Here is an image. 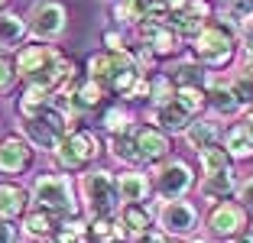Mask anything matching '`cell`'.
<instances>
[{
    "label": "cell",
    "instance_id": "6da1fadb",
    "mask_svg": "<svg viewBox=\"0 0 253 243\" xmlns=\"http://www.w3.org/2000/svg\"><path fill=\"white\" fill-rule=\"evenodd\" d=\"M13 65H16V75H20L23 81L42 84V88H49L52 94L62 88V81H65L68 68H72L68 59L55 49V45H42V42L23 45V49L16 52Z\"/></svg>",
    "mask_w": 253,
    "mask_h": 243
},
{
    "label": "cell",
    "instance_id": "7a4b0ae2",
    "mask_svg": "<svg viewBox=\"0 0 253 243\" xmlns=\"http://www.w3.org/2000/svg\"><path fill=\"white\" fill-rule=\"evenodd\" d=\"M88 78H94L111 94H130L133 84L143 78V72L130 52L107 49V52H94L88 59Z\"/></svg>",
    "mask_w": 253,
    "mask_h": 243
},
{
    "label": "cell",
    "instance_id": "3957f363",
    "mask_svg": "<svg viewBox=\"0 0 253 243\" xmlns=\"http://www.w3.org/2000/svg\"><path fill=\"white\" fill-rule=\"evenodd\" d=\"M234 42H237V26H234L231 16L224 20H211L198 36L192 39V52L201 65H227L234 59Z\"/></svg>",
    "mask_w": 253,
    "mask_h": 243
},
{
    "label": "cell",
    "instance_id": "277c9868",
    "mask_svg": "<svg viewBox=\"0 0 253 243\" xmlns=\"http://www.w3.org/2000/svg\"><path fill=\"white\" fill-rule=\"evenodd\" d=\"M33 201H36L42 211L55 214V217H72L75 214V188L68 175H55V172H45L36 178L33 185Z\"/></svg>",
    "mask_w": 253,
    "mask_h": 243
},
{
    "label": "cell",
    "instance_id": "5b68a950",
    "mask_svg": "<svg viewBox=\"0 0 253 243\" xmlns=\"http://www.w3.org/2000/svg\"><path fill=\"white\" fill-rule=\"evenodd\" d=\"M23 130H26V140L39 149H55L62 143V136L68 133V120L62 111H55L52 104L42 107L33 117H23Z\"/></svg>",
    "mask_w": 253,
    "mask_h": 243
},
{
    "label": "cell",
    "instance_id": "8992f818",
    "mask_svg": "<svg viewBox=\"0 0 253 243\" xmlns=\"http://www.w3.org/2000/svg\"><path fill=\"white\" fill-rule=\"evenodd\" d=\"M52 153H55V162H59L65 172H78V169H84L88 162L97 159L101 146H97L94 133H88V130H68Z\"/></svg>",
    "mask_w": 253,
    "mask_h": 243
},
{
    "label": "cell",
    "instance_id": "52a82bcc",
    "mask_svg": "<svg viewBox=\"0 0 253 243\" xmlns=\"http://www.w3.org/2000/svg\"><path fill=\"white\" fill-rule=\"evenodd\" d=\"M26 26H30V36L42 39V42L59 39L68 26L65 3H59V0H36L33 10H30V23H26Z\"/></svg>",
    "mask_w": 253,
    "mask_h": 243
},
{
    "label": "cell",
    "instance_id": "ba28073f",
    "mask_svg": "<svg viewBox=\"0 0 253 243\" xmlns=\"http://www.w3.org/2000/svg\"><path fill=\"white\" fill-rule=\"evenodd\" d=\"M82 192H84V201H88V207H91V214H94V217L111 214L114 207H117V198H120L117 178H114L111 172H104V169L88 172V175H84V182H82Z\"/></svg>",
    "mask_w": 253,
    "mask_h": 243
},
{
    "label": "cell",
    "instance_id": "9c48e42d",
    "mask_svg": "<svg viewBox=\"0 0 253 243\" xmlns=\"http://www.w3.org/2000/svg\"><path fill=\"white\" fill-rule=\"evenodd\" d=\"M192 185H195L192 165H188V162H182V159L166 162L163 169H159V175H156V192L163 195V198H169V201L182 198Z\"/></svg>",
    "mask_w": 253,
    "mask_h": 243
},
{
    "label": "cell",
    "instance_id": "30bf717a",
    "mask_svg": "<svg viewBox=\"0 0 253 243\" xmlns=\"http://www.w3.org/2000/svg\"><path fill=\"white\" fill-rule=\"evenodd\" d=\"M211 23V3L208 0H188L182 10H175V13L169 16V26L179 36H198L205 26Z\"/></svg>",
    "mask_w": 253,
    "mask_h": 243
},
{
    "label": "cell",
    "instance_id": "8fae6325",
    "mask_svg": "<svg viewBox=\"0 0 253 243\" xmlns=\"http://www.w3.org/2000/svg\"><path fill=\"white\" fill-rule=\"evenodd\" d=\"M208 227L214 237H237L247 227V207H240L237 201H221V204L211 211Z\"/></svg>",
    "mask_w": 253,
    "mask_h": 243
},
{
    "label": "cell",
    "instance_id": "7c38bea8",
    "mask_svg": "<svg viewBox=\"0 0 253 243\" xmlns=\"http://www.w3.org/2000/svg\"><path fill=\"white\" fill-rule=\"evenodd\" d=\"M159 224H163L169 234L185 237V234H192L195 224H198V211H195V204H188V201H182V198L166 201L163 211H159Z\"/></svg>",
    "mask_w": 253,
    "mask_h": 243
},
{
    "label": "cell",
    "instance_id": "4fadbf2b",
    "mask_svg": "<svg viewBox=\"0 0 253 243\" xmlns=\"http://www.w3.org/2000/svg\"><path fill=\"white\" fill-rule=\"evenodd\" d=\"M33 162V146L23 136H3L0 140V172L3 175H20L23 169H30Z\"/></svg>",
    "mask_w": 253,
    "mask_h": 243
},
{
    "label": "cell",
    "instance_id": "5bb4252c",
    "mask_svg": "<svg viewBox=\"0 0 253 243\" xmlns=\"http://www.w3.org/2000/svg\"><path fill=\"white\" fill-rule=\"evenodd\" d=\"M153 123H159L163 130H169V133L188 130V123H192V111H188L179 97H172L169 104H159L156 111H153Z\"/></svg>",
    "mask_w": 253,
    "mask_h": 243
},
{
    "label": "cell",
    "instance_id": "9a60e30c",
    "mask_svg": "<svg viewBox=\"0 0 253 243\" xmlns=\"http://www.w3.org/2000/svg\"><path fill=\"white\" fill-rule=\"evenodd\" d=\"M30 207V192L13 182H0V217L3 221H16Z\"/></svg>",
    "mask_w": 253,
    "mask_h": 243
},
{
    "label": "cell",
    "instance_id": "2e32d148",
    "mask_svg": "<svg viewBox=\"0 0 253 243\" xmlns=\"http://www.w3.org/2000/svg\"><path fill=\"white\" fill-rule=\"evenodd\" d=\"M136 143H140L143 162H159V159L169 156V140H166V133L156 130V126H140L136 130Z\"/></svg>",
    "mask_w": 253,
    "mask_h": 243
},
{
    "label": "cell",
    "instance_id": "e0dca14e",
    "mask_svg": "<svg viewBox=\"0 0 253 243\" xmlns=\"http://www.w3.org/2000/svg\"><path fill=\"white\" fill-rule=\"evenodd\" d=\"M30 36V26L20 13L0 10V49H16L23 39Z\"/></svg>",
    "mask_w": 253,
    "mask_h": 243
},
{
    "label": "cell",
    "instance_id": "ac0fdd59",
    "mask_svg": "<svg viewBox=\"0 0 253 243\" xmlns=\"http://www.w3.org/2000/svg\"><path fill=\"white\" fill-rule=\"evenodd\" d=\"M49 104H52V91L42 88V84H30V81H26L23 94L16 97V114H20V117H33V114H39L42 107H49Z\"/></svg>",
    "mask_w": 253,
    "mask_h": 243
},
{
    "label": "cell",
    "instance_id": "d6986e66",
    "mask_svg": "<svg viewBox=\"0 0 253 243\" xmlns=\"http://www.w3.org/2000/svg\"><path fill=\"white\" fill-rule=\"evenodd\" d=\"M149 188H153V185H149V178L143 175V172H124V175L117 178V192L126 204H143Z\"/></svg>",
    "mask_w": 253,
    "mask_h": 243
},
{
    "label": "cell",
    "instance_id": "ffe728a7",
    "mask_svg": "<svg viewBox=\"0 0 253 243\" xmlns=\"http://www.w3.org/2000/svg\"><path fill=\"white\" fill-rule=\"evenodd\" d=\"M120 227H124L126 237H140V234H146V230H153V214L143 204H126L124 211H120Z\"/></svg>",
    "mask_w": 253,
    "mask_h": 243
},
{
    "label": "cell",
    "instance_id": "44dd1931",
    "mask_svg": "<svg viewBox=\"0 0 253 243\" xmlns=\"http://www.w3.org/2000/svg\"><path fill=\"white\" fill-rule=\"evenodd\" d=\"M88 240L91 243H124L126 234L120 227V221H111V214H104V217H94L88 224Z\"/></svg>",
    "mask_w": 253,
    "mask_h": 243
},
{
    "label": "cell",
    "instance_id": "7402d4cb",
    "mask_svg": "<svg viewBox=\"0 0 253 243\" xmlns=\"http://www.w3.org/2000/svg\"><path fill=\"white\" fill-rule=\"evenodd\" d=\"M198 162H201V172L205 175H221V172H231V153L221 149L217 143L198 149Z\"/></svg>",
    "mask_w": 253,
    "mask_h": 243
},
{
    "label": "cell",
    "instance_id": "603a6c76",
    "mask_svg": "<svg viewBox=\"0 0 253 243\" xmlns=\"http://www.w3.org/2000/svg\"><path fill=\"white\" fill-rule=\"evenodd\" d=\"M208 104H211V111L221 114V117H231V114L240 111V97L237 91H234V84L227 88V84H214V88L208 91Z\"/></svg>",
    "mask_w": 253,
    "mask_h": 243
},
{
    "label": "cell",
    "instance_id": "cb8c5ba5",
    "mask_svg": "<svg viewBox=\"0 0 253 243\" xmlns=\"http://www.w3.org/2000/svg\"><path fill=\"white\" fill-rule=\"evenodd\" d=\"M23 227H26V234H30V237H39V240H42V237H52L55 234L59 217L49 214V211H42V207H39V211H26V214H23Z\"/></svg>",
    "mask_w": 253,
    "mask_h": 243
},
{
    "label": "cell",
    "instance_id": "d4e9b609",
    "mask_svg": "<svg viewBox=\"0 0 253 243\" xmlns=\"http://www.w3.org/2000/svg\"><path fill=\"white\" fill-rule=\"evenodd\" d=\"M153 10V0H117L114 3V16L120 23H130V26H140L143 20Z\"/></svg>",
    "mask_w": 253,
    "mask_h": 243
},
{
    "label": "cell",
    "instance_id": "484cf974",
    "mask_svg": "<svg viewBox=\"0 0 253 243\" xmlns=\"http://www.w3.org/2000/svg\"><path fill=\"white\" fill-rule=\"evenodd\" d=\"M169 78L175 81V88H205V81H208V75H205V68L195 65V62H179V65L169 68Z\"/></svg>",
    "mask_w": 253,
    "mask_h": 243
},
{
    "label": "cell",
    "instance_id": "4316f807",
    "mask_svg": "<svg viewBox=\"0 0 253 243\" xmlns=\"http://www.w3.org/2000/svg\"><path fill=\"white\" fill-rule=\"evenodd\" d=\"M111 153L114 159L120 162H143V153H140V143H136V133H114L111 140Z\"/></svg>",
    "mask_w": 253,
    "mask_h": 243
},
{
    "label": "cell",
    "instance_id": "83f0119b",
    "mask_svg": "<svg viewBox=\"0 0 253 243\" xmlns=\"http://www.w3.org/2000/svg\"><path fill=\"white\" fill-rule=\"evenodd\" d=\"M227 153H231V159H250L253 156V136L247 133L244 123L231 126V133H227Z\"/></svg>",
    "mask_w": 253,
    "mask_h": 243
},
{
    "label": "cell",
    "instance_id": "f1b7e54d",
    "mask_svg": "<svg viewBox=\"0 0 253 243\" xmlns=\"http://www.w3.org/2000/svg\"><path fill=\"white\" fill-rule=\"evenodd\" d=\"M201 192L208 201H221L234 192V172H221V175H205V185Z\"/></svg>",
    "mask_w": 253,
    "mask_h": 243
},
{
    "label": "cell",
    "instance_id": "f546056e",
    "mask_svg": "<svg viewBox=\"0 0 253 243\" xmlns=\"http://www.w3.org/2000/svg\"><path fill=\"white\" fill-rule=\"evenodd\" d=\"M185 133H188V143H192L195 149H205L217 140V123L214 120H195V123H188Z\"/></svg>",
    "mask_w": 253,
    "mask_h": 243
},
{
    "label": "cell",
    "instance_id": "4dcf8cb0",
    "mask_svg": "<svg viewBox=\"0 0 253 243\" xmlns=\"http://www.w3.org/2000/svg\"><path fill=\"white\" fill-rule=\"evenodd\" d=\"M55 243H88V224L84 221H72V217H65V221L55 227L52 234Z\"/></svg>",
    "mask_w": 253,
    "mask_h": 243
},
{
    "label": "cell",
    "instance_id": "1f68e13d",
    "mask_svg": "<svg viewBox=\"0 0 253 243\" xmlns=\"http://www.w3.org/2000/svg\"><path fill=\"white\" fill-rule=\"evenodd\" d=\"M101 97H104V88H101L94 78H82V84L75 88V104H78V107H84V111L97 107V104H101Z\"/></svg>",
    "mask_w": 253,
    "mask_h": 243
},
{
    "label": "cell",
    "instance_id": "d6a6232c",
    "mask_svg": "<svg viewBox=\"0 0 253 243\" xmlns=\"http://www.w3.org/2000/svg\"><path fill=\"white\" fill-rule=\"evenodd\" d=\"M175 81L169 78V75H159V78L149 81V97H153V107H159V104H169L172 97H175Z\"/></svg>",
    "mask_w": 253,
    "mask_h": 243
},
{
    "label": "cell",
    "instance_id": "836d02e7",
    "mask_svg": "<svg viewBox=\"0 0 253 243\" xmlns=\"http://www.w3.org/2000/svg\"><path fill=\"white\" fill-rule=\"evenodd\" d=\"M104 130H111V133H126V130H130V114H126L124 107H111V111L104 114Z\"/></svg>",
    "mask_w": 253,
    "mask_h": 243
},
{
    "label": "cell",
    "instance_id": "e575fe53",
    "mask_svg": "<svg viewBox=\"0 0 253 243\" xmlns=\"http://www.w3.org/2000/svg\"><path fill=\"white\" fill-rule=\"evenodd\" d=\"M227 16L231 20H250L253 16V0H231V7H227Z\"/></svg>",
    "mask_w": 253,
    "mask_h": 243
},
{
    "label": "cell",
    "instance_id": "d590c367",
    "mask_svg": "<svg viewBox=\"0 0 253 243\" xmlns=\"http://www.w3.org/2000/svg\"><path fill=\"white\" fill-rule=\"evenodd\" d=\"M13 78H16V65L0 55V91H7L10 84H13Z\"/></svg>",
    "mask_w": 253,
    "mask_h": 243
},
{
    "label": "cell",
    "instance_id": "8d00e7d4",
    "mask_svg": "<svg viewBox=\"0 0 253 243\" xmlns=\"http://www.w3.org/2000/svg\"><path fill=\"white\" fill-rule=\"evenodd\" d=\"M0 243H16V227L0 217Z\"/></svg>",
    "mask_w": 253,
    "mask_h": 243
},
{
    "label": "cell",
    "instance_id": "74e56055",
    "mask_svg": "<svg viewBox=\"0 0 253 243\" xmlns=\"http://www.w3.org/2000/svg\"><path fill=\"white\" fill-rule=\"evenodd\" d=\"M240 201H244L247 207H253V178L244 182V188H240Z\"/></svg>",
    "mask_w": 253,
    "mask_h": 243
},
{
    "label": "cell",
    "instance_id": "f35d334b",
    "mask_svg": "<svg viewBox=\"0 0 253 243\" xmlns=\"http://www.w3.org/2000/svg\"><path fill=\"white\" fill-rule=\"evenodd\" d=\"M133 243H166V237H163V234H156V230H146V234H140Z\"/></svg>",
    "mask_w": 253,
    "mask_h": 243
},
{
    "label": "cell",
    "instance_id": "ab89813d",
    "mask_svg": "<svg viewBox=\"0 0 253 243\" xmlns=\"http://www.w3.org/2000/svg\"><path fill=\"white\" fill-rule=\"evenodd\" d=\"M244 42H247V52L253 55V16L244 23Z\"/></svg>",
    "mask_w": 253,
    "mask_h": 243
},
{
    "label": "cell",
    "instance_id": "60d3db41",
    "mask_svg": "<svg viewBox=\"0 0 253 243\" xmlns=\"http://www.w3.org/2000/svg\"><path fill=\"white\" fill-rule=\"evenodd\" d=\"M156 3H159V7H166V10H169V16H172L175 10H182V7H185L188 0H156Z\"/></svg>",
    "mask_w": 253,
    "mask_h": 243
},
{
    "label": "cell",
    "instance_id": "b9f144b4",
    "mask_svg": "<svg viewBox=\"0 0 253 243\" xmlns=\"http://www.w3.org/2000/svg\"><path fill=\"white\" fill-rule=\"evenodd\" d=\"M234 243H253V230H244V234L234 237Z\"/></svg>",
    "mask_w": 253,
    "mask_h": 243
},
{
    "label": "cell",
    "instance_id": "7bdbcfd3",
    "mask_svg": "<svg viewBox=\"0 0 253 243\" xmlns=\"http://www.w3.org/2000/svg\"><path fill=\"white\" fill-rule=\"evenodd\" d=\"M107 45H111V49H120V36L117 33H107Z\"/></svg>",
    "mask_w": 253,
    "mask_h": 243
},
{
    "label": "cell",
    "instance_id": "ee69618b",
    "mask_svg": "<svg viewBox=\"0 0 253 243\" xmlns=\"http://www.w3.org/2000/svg\"><path fill=\"white\" fill-rule=\"evenodd\" d=\"M244 126H247V133H250V136H253V111H250V114H247V117H244Z\"/></svg>",
    "mask_w": 253,
    "mask_h": 243
},
{
    "label": "cell",
    "instance_id": "f6af8a7d",
    "mask_svg": "<svg viewBox=\"0 0 253 243\" xmlns=\"http://www.w3.org/2000/svg\"><path fill=\"white\" fill-rule=\"evenodd\" d=\"M7 3H10V0H0V10H3V7H7Z\"/></svg>",
    "mask_w": 253,
    "mask_h": 243
},
{
    "label": "cell",
    "instance_id": "bcb514c9",
    "mask_svg": "<svg viewBox=\"0 0 253 243\" xmlns=\"http://www.w3.org/2000/svg\"><path fill=\"white\" fill-rule=\"evenodd\" d=\"M175 243H182V240H175Z\"/></svg>",
    "mask_w": 253,
    "mask_h": 243
},
{
    "label": "cell",
    "instance_id": "7dc6e473",
    "mask_svg": "<svg viewBox=\"0 0 253 243\" xmlns=\"http://www.w3.org/2000/svg\"><path fill=\"white\" fill-rule=\"evenodd\" d=\"M198 243H205V240H198Z\"/></svg>",
    "mask_w": 253,
    "mask_h": 243
}]
</instances>
